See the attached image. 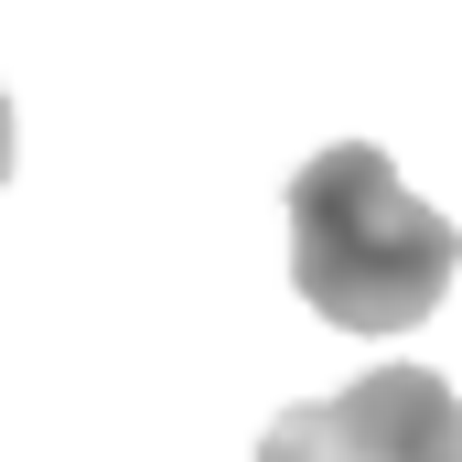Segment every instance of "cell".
Returning <instances> with one entry per match:
<instances>
[{"label":"cell","instance_id":"2","mask_svg":"<svg viewBox=\"0 0 462 462\" xmlns=\"http://www.w3.org/2000/svg\"><path fill=\"white\" fill-rule=\"evenodd\" d=\"M258 462H462V398L430 365H376L258 430Z\"/></svg>","mask_w":462,"mask_h":462},{"label":"cell","instance_id":"3","mask_svg":"<svg viewBox=\"0 0 462 462\" xmlns=\"http://www.w3.org/2000/svg\"><path fill=\"white\" fill-rule=\"evenodd\" d=\"M0 183H11V97H0Z\"/></svg>","mask_w":462,"mask_h":462},{"label":"cell","instance_id":"1","mask_svg":"<svg viewBox=\"0 0 462 462\" xmlns=\"http://www.w3.org/2000/svg\"><path fill=\"white\" fill-rule=\"evenodd\" d=\"M462 236L387 172L376 140H334L291 172V280L345 334H409L441 312Z\"/></svg>","mask_w":462,"mask_h":462}]
</instances>
